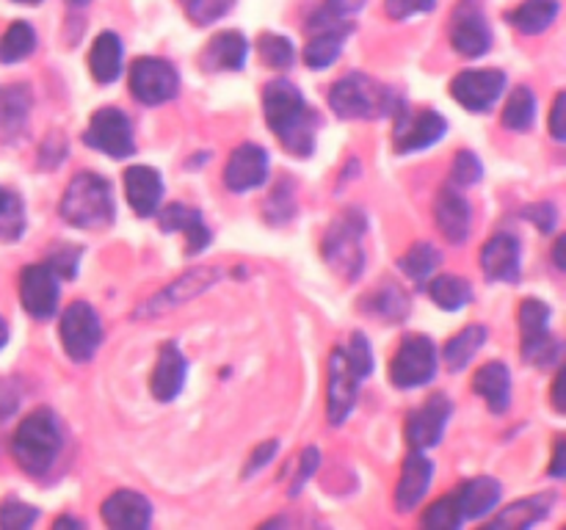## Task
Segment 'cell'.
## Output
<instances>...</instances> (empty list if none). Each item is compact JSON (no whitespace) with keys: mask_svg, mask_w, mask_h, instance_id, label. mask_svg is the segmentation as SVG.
<instances>
[{"mask_svg":"<svg viewBox=\"0 0 566 530\" xmlns=\"http://www.w3.org/2000/svg\"><path fill=\"white\" fill-rule=\"evenodd\" d=\"M265 121L280 138L282 147L296 158H310L315 149L318 114L307 105L291 81H271L263 92Z\"/></svg>","mask_w":566,"mask_h":530,"instance_id":"6da1fadb","label":"cell"},{"mask_svg":"<svg viewBox=\"0 0 566 530\" xmlns=\"http://www.w3.org/2000/svg\"><path fill=\"white\" fill-rule=\"evenodd\" d=\"M59 213L66 224L77 226V230H99V226H108L116 215L111 182L105 177L94 174V171H81L66 186L59 204Z\"/></svg>","mask_w":566,"mask_h":530,"instance_id":"7a4b0ae2","label":"cell"},{"mask_svg":"<svg viewBox=\"0 0 566 530\" xmlns=\"http://www.w3.org/2000/svg\"><path fill=\"white\" fill-rule=\"evenodd\" d=\"M329 105L343 119H385V116H396V110L401 108V97L390 86L363 72H348L332 86Z\"/></svg>","mask_w":566,"mask_h":530,"instance_id":"3957f363","label":"cell"},{"mask_svg":"<svg viewBox=\"0 0 566 530\" xmlns=\"http://www.w3.org/2000/svg\"><path fill=\"white\" fill-rule=\"evenodd\" d=\"M61 451V425L50 409H36L28 414L14 431L11 439V453H14L17 464L25 469L28 475H44L53 467L55 456Z\"/></svg>","mask_w":566,"mask_h":530,"instance_id":"277c9868","label":"cell"},{"mask_svg":"<svg viewBox=\"0 0 566 530\" xmlns=\"http://www.w3.org/2000/svg\"><path fill=\"white\" fill-rule=\"evenodd\" d=\"M365 230H368V219H365L363 210L348 208L346 213H340L332 221V226L324 235L321 252H324L326 263H329L337 274L346 276V279H357V276L363 274Z\"/></svg>","mask_w":566,"mask_h":530,"instance_id":"5b68a950","label":"cell"},{"mask_svg":"<svg viewBox=\"0 0 566 530\" xmlns=\"http://www.w3.org/2000/svg\"><path fill=\"white\" fill-rule=\"evenodd\" d=\"M520 329H523V357L536 368H551L562 357V342L551 335V307L539 298L520 304Z\"/></svg>","mask_w":566,"mask_h":530,"instance_id":"8992f818","label":"cell"},{"mask_svg":"<svg viewBox=\"0 0 566 530\" xmlns=\"http://www.w3.org/2000/svg\"><path fill=\"white\" fill-rule=\"evenodd\" d=\"M437 375V346L423 335H409L390 362V381L401 390L429 384Z\"/></svg>","mask_w":566,"mask_h":530,"instance_id":"52a82bcc","label":"cell"},{"mask_svg":"<svg viewBox=\"0 0 566 530\" xmlns=\"http://www.w3.org/2000/svg\"><path fill=\"white\" fill-rule=\"evenodd\" d=\"M127 83H130V94L142 105L169 103L180 92V75H177L175 66L164 59H155V55L133 61Z\"/></svg>","mask_w":566,"mask_h":530,"instance_id":"ba28073f","label":"cell"},{"mask_svg":"<svg viewBox=\"0 0 566 530\" xmlns=\"http://www.w3.org/2000/svg\"><path fill=\"white\" fill-rule=\"evenodd\" d=\"M61 342L72 362H88L103 342V324L92 304L75 301L61 315Z\"/></svg>","mask_w":566,"mask_h":530,"instance_id":"9c48e42d","label":"cell"},{"mask_svg":"<svg viewBox=\"0 0 566 530\" xmlns=\"http://www.w3.org/2000/svg\"><path fill=\"white\" fill-rule=\"evenodd\" d=\"M219 279H221L219 265H202V268H193L191 274H182L180 279H175L171 285H166L164 290L155 293L147 304H142V307L136 309V318H158V315L169 312V309L202 296V293L210 290Z\"/></svg>","mask_w":566,"mask_h":530,"instance_id":"30bf717a","label":"cell"},{"mask_svg":"<svg viewBox=\"0 0 566 530\" xmlns=\"http://www.w3.org/2000/svg\"><path fill=\"white\" fill-rule=\"evenodd\" d=\"M448 132V121L437 110H396V130H392V147L396 152L409 155L418 149L434 147Z\"/></svg>","mask_w":566,"mask_h":530,"instance_id":"8fae6325","label":"cell"},{"mask_svg":"<svg viewBox=\"0 0 566 530\" xmlns=\"http://www.w3.org/2000/svg\"><path fill=\"white\" fill-rule=\"evenodd\" d=\"M326 370H329V381H326V417H329L332 425H343L348 414H352L354 403H357L363 375L354 370L343 348L332 351L329 368Z\"/></svg>","mask_w":566,"mask_h":530,"instance_id":"7c38bea8","label":"cell"},{"mask_svg":"<svg viewBox=\"0 0 566 530\" xmlns=\"http://www.w3.org/2000/svg\"><path fill=\"white\" fill-rule=\"evenodd\" d=\"M88 147L99 149L108 158H130L136 141H133V125L119 108H99L92 116L86 130Z\"/></svg>","mask_w":566,"mask_h":530,"instance_id":"4fadbf2b","label":"cell"},{"mask_svg":"<svg viewBox=\"0 0 566 530\" xmlns=\"http://www.w3.org/2000/svg\"><path fill=\"white\" fill-rule=\"evenodd\" d=\"M506 92V72L470 70L451 81V97L473 114H486Z\"/></svg>","mask_w":566,"mask_h":530,"instance_id":"5bb4252c","label":"cell"},{"mask_svg":"<svg viewBox=\"0 0 566 530\" xmlns=\"http://www.w3.org/2000/svg\"><path fill=\"white\" fill-rule=\"evenodd\" d=\"M453 403L448 395H431L420 409H415L407 417V442L412 451H429L440 445L446 425L451 420Z\"/></svg>","mask_w":566,"mask_h":530,"instance_id":"9a60e30c","label":"cell"},{"mask_svg":"<svg viewBox=\"0 0 566 530\" xmlns=\"http://www.w3.org/2000/svg\"><path fill=\"white\" fill-rule=\"evenodd\" d=\"M20 298L33 318H53L59 309V274L48 263L28 265L20 276Z\"/></svg>","mask_w":566,"mask_h":530,"instance_id":"2e32d148","label":"cell"},{"mask_svg":"<svg viewBox=\"0 0 566 530\" xmlns=\"http://www.w3.org/2000/svg\"><path fill=\"white\" fill-rule=\"evenodd\" d=\"M265 177H269V155L258 144H241L227 160L224 186L230 191H252V188L263 186Z\"/></svg>","mask_w":566,"mask_h":530,"instance_id":"e0dca14e","label":"cell"},{"mask_svg":"<svg viewBox=\"0 0 566 530\" xmlns=\"http://www.w3.org/2000/svg\"><path fill=\"white\" fill-rule=\"evenodd\" d=\"M103 522L114 530H142L153 519V502L130 489L114 491L99 508Z\"/></svg>","mask_w":566,"mask_h":530,"instance_id":"ac0fdd59","label":"cell"},{"mask_svg":"<svg viewBox=\"0 0 566 530\" xmlns=\"http://www.w3.org/2000/svg\"><path fill=\"white\" fill-rule=\"evenodd\" d=\"M125 197L127 204L142 219L158 213L160 199H164V180H160L158 169H153V166H130L125 171Z\"/></svg>","mask_w":566,"mask_h":530,"instance_id":"d6986e66","label":"cell"},{"mask_svg":"<svg viewBox=\"0 0 566 530\" xmlns=\"http://www.w3.org/2000/svg\"><path fill=\"white\" fill-rule=\"evenodd\" d=\"M451 44L464 59H481L484 53H490L492 31L484 14L475 9H462L459 14H453Z\"/></svg>","mask_w":566,"mask_h":530,"instance_id":"ffe728a7","label":"cell"},{"mask_svg":"<svg viewBox=\"0 0 566 530\" xmlns=\"http://www.w3.org/2000/svg\"><path fill=\"white\" fill-rule=\"evenodd\" d=\"M431 478H434V464L423 456V451H412L403 462L401 480H398L396 489V508L401 513L418 508V502L423 500L426 491H429Z\"/></svg>","mask_w":566,"mask_h":530,"instance_id":"44dd1931","label":"cell"},{"mask_svg":"<svg viewBox=\"0 0 566 530\" xmlns=\"http://www.w3.org/2000/svg\"><path fill=\"white\" fill-rule=\"evenodd\" d=\"M481 268L492 282H520V241L509 232L490 237L481 252Z\"/></svg>","mask_w":566,"mask_h":530,"instance_id":"7402d4cb","label":"cell"},{"mask_svg":"<svg viewBox=\"0 0 566 530\" xmlns=\"http://www.w3.org/2000/svg\"><path fill=\"white\" fill-rule=\"evenodd\" d=\"M434 219H437V226H440V232L448 237V241L451 243L468 241L473 213H470V204L462 193L453 191V188H442V191L437 193Z\"/></svg>","mask_w":566,"mask_h":530,"instance_id":"603a6c76","label":"cell"},{"mask_svg":"<svg viewBox=\"0 0 566 530\" xmlns=\"http://www.w3.org/2000/svg\"><path fill=\"white\" fill-rule=\"evenodd\" d=\"M553 502H556V495L553 491H545V495H534L525 497V500L512 502L509 508H503L495 519L486 522V530H525L534 528L536 522L551 513Z\"/></svg>","mask_w":566,"mask_h":530,"instance_id":"cb8c5ba5","label":"cell"},{"mask_svg":"<svg viewBox=\"0 0 566 530\" xmlns=\"http://www.w3.org/2000/svg\"><path fill=\"white\" fill-rule=\"evenodd\" d=\"M182 384H186V357L177 348V342H164L158 364L153 370V395L164 403L175 401Z\"/></svg>","mask_w":566,"mask_h":530,"instance_id":"d4e9b609","label":"cell"},{"mask_svg":"<svg viewBox=\"0 0 566 530\" xmlns=\"http://www.w3.org/2000/svg\"><path fill=\"white\" fill-rule=\"evenodd\" d=\"M247 53H249V44L247 39H243V33L221 31L216 33V36L208 42V47H205L202 64L205 70L238 72L243 70V64H247Z\"/></svg>","mask_w":566,"mask_h":530,"instance_id":"484cf974","label":"cell"},{"mask_svg":"<svg viewBox=\"0 0 566 530\" xmlns=\"http://www.w3.org/2000/svg\"><path fill=\"white\" fill-rule=\"evenodd\" d=\"M160 230L164 232H186L188 237V254H199L208 248L210 243V230L205 224L202 213L186 204H169V208L160 213Z\"/></svg>","mask_w":566,"mask_h":530,"instance_id":"4316f807","label":"cell"},{"mask_svg":"<svg viewBox=\"0 0 566 530\" xmlns=\"http://www.w3.org/2000/svg\"><path fill=\"white\" fill-rule=\"evenodd\" d=\"M453 495H457L464 519H481V517H486V513H490L497 502H501L503 489L495 478H490V475H481V478L464 480V484L459 486Z\"/></svg>","mask_w":566,"mask_h":530,"instance_id":"83f0119b","label":"cell"},{"mask_svg":"<svg viewBox=\"0 0 566 530\" xmlns=\"http://www.w3.org/2000/svg\"><path fill=\"white\" fill-rule=\"evenodd\" d=\"M473 390L486 401L490 412L503 414L512 403V373L503 362H486L473 379Z\"/></svg>","mask_w":566,"mask_h":530,"instance_id":"f1b7e54d","label":"cell"},{"mask_svg":"<svg viewBox=\"0 0 566 530\" xmlns=\"http://www.w3.org/2000/svg\"><path fill=\"white\" fill-rule=\"evenodd\" d=\"M88 70L99 83H114L122 75V39L114 31H103L94 39Z\"/></svg>","mask_w":566,"mask_h":530,"instance_id":"f546056e","label":"cell"},{"mask_svg":"<svg viewBox=\"0 0 566 530\" xmlns=\"http://www.w3.org/2000/svg\"><path fill=\"white\" fill-rule=\"evenodd\" d=\"M348 31L352 25H337V28H324V31L315 33L310 39V44L304 47V64L310 70H326L337 61V55L343 53V44H346Z\"/></svg>","mask_w":566,"mask_h":530,"instance_id":"4dcf8cb0","label":"cell"},{"mask_svg":"<svg viewBox=\"0 0 566 530\" xmlns=\"http://www.w3.org/2000/svg\"><path fill=\"white\" fill-rule=\"evenodd\" d=\"M558 11H562L558 0H523V3L509 14V20H512V25L517 28V31L534 36V33L547 31V28L556 22Z\"/></svg>","mask_w":566,"mask_h":530,"instance_id":"1f68e13d","label":"cell"},{"mask_svg":"<svg viewBox=\"0 0 566 530\" xmlns=\"http://www.w3.org/2000/svg\"><path fill=\"white\" fill-rule=\"evenodd\" d=\"M486 342V326H468V329L459 331L457 337H451L446 346V364L448 370H462L468 368L470 359L481 351V346Z\"/></svg>","mask_w":566,"mask_h":530,"instance_id":"d6a6232c","label":"cell"},{"mask_svg":"<svg viewBox=\"0 0 566 530\" xmlns=\"http://www.w3.org/2000/svg\"><path fill=\"white\" fill-rule=\"evenodd\" d=\"M429 296L440 309L457 312V309H462L464 304L473 298V287H470V282L462 279V276L442 274L429 285Z\"/></svg>","mask_w":566,"mask_h":530,"instance_id":"836d02e7","label":"cell"},{"mask_svg":"<svg viewBox=\"0 0 566 530\" xmlns=\"http://www.w3.org/2000/svg\"><path fill=\"white\" fill-rule=\"evenodd\" d=\"M365 312L379 315L385 320H403L409 315V296L398 285H381L374 296L365 301Z\"/></svg>","mask_w":566,"mask_h":530,"instance_id":"e575fe53","label":"cell"},{"mask_svg":"<svg viewBox=\"0 0 566 530\" xmlns=\"http://www.w3.org/2000/svg\"><path fill=\"white\" fill-rule=\"evenodd\" d=\"M536 119V97L531 88L520 86L514 88L512 97L506 99V105H503V125L509 127V130H531V125H534Z\"/></svg>","mask_w":566,"mask_h":530,"instance_id":"d590c367","label":"cell"},{"mask_svg":"<svg viewBox=\"0 0 566 530\" xmlns=\"http://www.w3.org/2000/svg\"><path fill=\"white\" fill-rule=\"evenodd\" d=\"M36 50V31L28 22H14L9 31L0 39V61L3 64H17V61L28 59Z\"/></svg>","mask_w":566,"mask_h":530,"instance_id":"8d00e7d4","label":"cell"},{"mask_svg":"<svg viewBox=\"0 0 566 530\" xmlns=\"http://www.w3.org/2000/svg\"><path fill=\"white\" fill-rule=\"evenodd\" d=\"M440 259H442V254L434 243L420 241V243H415V246L401 257V271L409 276V279L423 282L434 274V268L440 265Z\"/></svg>","mask_w":566,"mask_h":530,"instance_id":"74e56055","label":"cell"},{"mask_svg":"<svg viewBox=\"0 0 566 530\" xmlns=\"http://www.w3.org/2000/svg\"><path fill=\"white\" fill-rule=\"evenodd\" d=\"M462 508H459L457 495H446L431 502L423 513V524L431 530H457L462 524Z\"/></svg>","mask_w":566,"mask_h":530,"instance_id":"f35d334b","label":"cell"},{"mask_svg":"<svg viewBox=\"0 0 566 530\" xmlns=\"http://www.w3.org/2000/svg\"><path fill=\"white\" fill-rule=\"evenodd\" d=\"M260 59L265 61V66L271 70H285V66L293 64L296 59V50H293V42L287 36H280V33H263L258 42Z\"/></svg>","mask_w":566,"mask_h":530,"instance_id":"ab89813d","label":"cell"},{"mask_svg":"<svg viewBox=\"0 0 566 530\" xmlns=\"http://www.w3.org/2000/svg\"><path fill=\"white\" fill-rule=\"evenodd\" d=\"M293 213H296V182L282 180L265 202V219L271 224H285L293 219Z\"/></svg>","mask_w":566,"mask_h":530,"instance_id":"60d3db41","label":"cell"},{"mask_svg":"<svg viewBox=\"0 0 566 530\" xmlns=\"http://www.w3.org/2000/svg\"><path fill=\"white\" fill-rule=\"evenodd\" d=\"M25 230V213L14 193L0 188V237L3 241H17Z\"/></svg>","mask_w":566,"mask_h":530,"instance_id":"b9f144b4","label":"cell"},{"mask_svg":"<svg viewBox=\"0 0 566 530\" xmlns=\"http://www.w3.org/2000/svg\"><path fill=\"white\" fill-rule=\"evenodd\" d=\"M180 3L193 25H210V22L221 20L235 6V0H180Z\"/></svg>","mask_w":566,"mask_h":530,"instance_id":"7bdbcfd3","label":"cell"},{"mask_svg":"<svg viewBox=\"0 0 566 530\" xmlns=\"http://www.w3.org/2000/svg\"><path fill=\"white\" fill-rule=\"evenodd\" d=\"M363 6H365V0H326L324 9H321V14L313 17L310 28H315V31H324V28L343 25V20L352 14H357Z\"/></svg>","mask_w":566,"mask_h":530,"instance_id":"ee69618b","label":"cell"},{"mask_svg":"<svg viewBox=\"0 0 566 530\" xmlns=\"http://www.w3.org/2000/svg\"><path fill=\"white\" fill-rule=\"evenodd\" d=\"M39 519V511L22 500H6L0 506V528L3 530H25Z\"/></svg>","mask_w":566,"mask_h":530,"instance_id":"f6af8a7d","label":"cell"},{"mask_svg":"<svg viewBox=\"0 0 566 530\" xmlns=\"http://www.w3.org/2000/svg\"><path fill=\"white\" fill-rule=\"evenodd\" d=\"M481 174H484V166H481V160L475 158L470 149H464V152H459L457 158H453L451 180L457 182V186H475V182L481 180Z\"/></svg>","mask_w":566,"mask_h":530,"instance_id":"bcb514c9","label":"cell"},{"mask_svg":"<svg viewBox=\"0 0 566 530\" xmlns=\"http://www.w3.org/2000/svg\"><path fill=\"white\" fill-rule=\"evenodd\" d=\"M343 351H346L348 362L354 364V370H357L363 379H368L370 370H374V353H370L368 337L357 331V335L352 337V342H348V348H343Z\"/></svg>","mask_w":566,"mask_h":530,"instance_id":"7dc6e473","label":"cell"},{"mask_svg":"<svg viewBox=\"0 0 566 530\" xmlns=\"http://www.w3.org/2000/svg\"><path fill=\"white\" fill-rule=\"evenodd\" d=\"M321 464V453L318 447H304L302 456H298V467H296V478L291 484V497L302 495V489L307 486V480L313 478V473L318 469Z\"/></svg>","mask_w":566,"mask_h":530,"instance_id":"c3c4849f","label":"cell"},{"mask_svg":"<svg viewBox=\"0 0 566 530\" xmlns=\"http://www.w3.org/2000/svg\"><path fill=\"white\" fill-rule=\"evenodd\" d=\"M81 248L77 246H59L53 254H50V268L59 274V279H72L77 274V263H81Z\"/></svg>","mask_w":566,"mask_h":530,"instance_id":"681fc988","label":"cell"},{"mask_svg":"<svg viewBox=\"0 0 566 530\" xmlns=\"http://www.w3.org/2000/svg\"><path fill=\"white\" fill-rule=\"evenodd\" d=\"M434 3L437 0H385V9L392 20L401 22L415 14H426V11L434 9Z\"/></svg>","mask_w":566,"mask_h":530,"instance_id":"f907efd6","label":"cell"},{"mask_svg":"<svg viewBox=\"0 0 566 530\" xmlns=\"http://www.w3.org/2000/svg\"><path fill=\"white\" fill-rule=\"evenodd\" d=\"M276 453H280V442H276V439L260 442L258 451H254L252 458H249V464H247V469H243V475H247V478H252V475L260 473V469H263L265 464H269L271 458L276 456Z\"/></svg>","mask_w":566,"mask_h":530,"instance_id":"816d5d0a","label":"cell"},{"mask_svg":"<svg viewBox=\"0 0 566 530\" xmlns=\"http://www.w3.org/2000/svg\"><path fill=\"white\" fill-rule=\"evenodd\" d=\"M525 219H531L536 224V230L539 232H553V226H556V221H558V213H556V208H553L551 202H539V204H534V208H528L525 210Z\"/></svg>","mask_w":566,"mask_h":530,"instance_id":"f5cc1de1","label":"cell"},{"mask_svg":"<svg viewBox=\"0 0 566 530\" xmlns=\"http://www.w3.org/2000/svg\"><path fill=\"white\" fill-rule=\"evenodd\" d=\"M564 105H566V94L558 92L556 103H553V110H551V136L556 138V141H564V136H566V130H564Z\"/></svg>","mask_w":566,"mask_h":530,"instance_id":"db71d44e","label":"cell"},{"mask_svg":"<svg viewBox=\"0 0 566 530\" xmlns=\"http://www.w3.org/2000/svg\"><path fill=\"white\" fill-rule=\"evenodd\" d=\"M564 473H566V467H564V439H556V456H553L551 475H553V478H562Z\"/></svg>","mask_w":566,"mask_h":530,"instance_id":"11a10c76","label":"cell"},{"mask_svg":"<svg viewBox=\"0 0 566 530\" xmlns=\"http://www.w3.org/2000/svg\"><path fill=\"white\" fill-rule=\"evenodd\" d=\"M562 384H564V370H558V375H556V384H553V403H556V409H558V412H564Z\"/></svg>","mask_w":566,"mask_h":530,"instance_id":"9f6ffc18","label":"cell"},{"mask_svg":"<svg viewBox=\"0 0 566 530\" xmlns=\"http://www.w3.org/2000/svg\"><path fill=\"white\" fill-rule=\"evenodd\" d=\"M564 243H566V237H558L556 241V254H553V257H556V268H566V263H564Z\"/></svg>","mask_w":566,"mask_h":530,"instance_id":"6f0895ef","label":"cell"},{"mask_svg":"<svg viewBox=\"0 0 566 530\" xmlns=\"http://www.w3.org/2000/svg\"><path fill=\"white\" fill-rule=\"evenodd\" d=\"M53 528L55 530L59 528H83V522H77V519H72V517H61V519H55Z\"/></svg>","mask_w":566,"mask_h":530,"instance_id":"680465c9","label":"cell"},{"mask_svg":"<svg viewBox=\"0 0 566 530\" xmlns=\"http://www.w3.org/2000/svg\"><path fill=\"white\" fill-rule=\"evenodd\" d=\"M6 342H9V326H6V320L0 318V348H3Z\"/></svg>","mask_w":566,"mask_h":530,"instance_id":"91938a15","label":"cell"},{"mask_svg":"<svg viewBox=\"0 0 566 530\" xmlns=\"http://www.w3.org/2000/svg\"><path fill=\"white\" fill-rule=\"evenodd\" d=\"M70 3H72V6H86L88 0H70Z\"/></svg>","mask_w":566,"mask_h":530,"instance_id":"94428289","label":"cell"},{"mask_svg":"<svg viewBox=\"0 0 566 530\" xmlns=\"http://www.w3.org/2000/svg\"><path fill=\"white\" fill-rule=\"evenodd\" d=\"M14 3H42V0H14Z\"/></svg>","mask_w":566,"mask_h":530,"instance_id":"6125c7cd","label":"cell"}]
</instances>
